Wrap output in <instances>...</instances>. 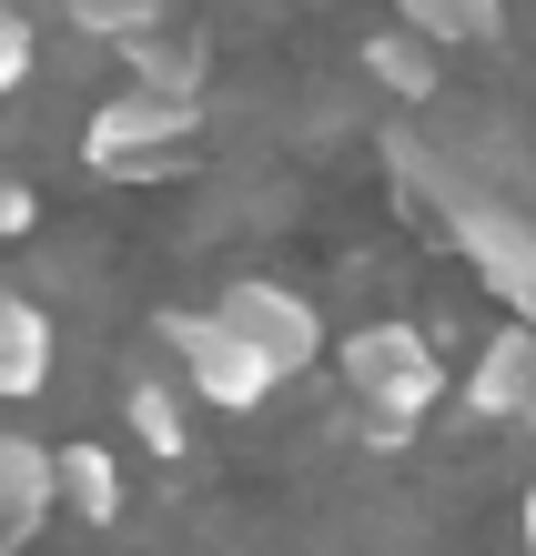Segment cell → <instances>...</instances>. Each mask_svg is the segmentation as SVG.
<instances>
[{"instance_id": "9a60e30c", "label": "cell", "mask_w": 536, "mask_h": 556, "mask_svg": "<svg viewBox=\"0 0 536 556\" xmlns=\"http://www.w3.org/2000/svg\"><path fill=\"white\" fill-rule=\"evenodd\" d=\"M30 223H41V192H30V182L11 173V162H0V243H21Z\"/></svg>"}, {"instance_id": "52a82bcc", "label": "cell", "mask_w": 536, "mask_h": 556, "mask_svg": "<svg viewBox=\"0 0 536 556\" xmlns=\"http://www.w3.org/2000/svg\"><path fill=\"white\" fill-rule=\"evenodd\" d=\"M51 506H61V496H51V455L30 445V435H0V546L30 536Z\"/></svg>"}, {"instance_id": "8fae6325", "label": "cell", "mask_w": 536, "mask_h": 556, "mask_svg": "<svg viewBox=\"0 0 536 556\" xmlns=\"http://www.w3.org/2000/svg\"><path fill=\"white\" fill-rule=\"evenodd\" d=\"M132 81H142V91H183V102H192V91H203V41H192V30H132Z\"/></svg>"}, {"instance_id": "7a4b0ae2", "label": "cell", "mask_w": 536, "mask_h": 556, "mask_svg": "<svg viewBox=\"0 0 536 556\" xmlns=\"http://www.w3.org/2000/svg\"><path fill=\"white\" fill-rule=\"evenodd\" d=\"M345 384H354V405L375 415L385 435H406V425L446 395V365H435V344L415 324H364V334H345Z\"/></svg>"}, {"instance_id": "4fadbf2b", "label": "cell", "mask_w": 536, "mask_h": 556, "mask_svg": "<svg viewBox=\"0 0 536 556\" xmlns=\"http://www.w3.org/2000/svg\"><path fill=\"white\" fill-rule=\"evenodd\" d=\"M122 425H132L152 455H183V445H192V425H183V395H173V384H132V395H122Z\"/></svg>"}, {"instance_id": "9c48e42d", "label": "cell", "mask_w": 536, "mask_h": 556, "mask_svg": "<svg viewBox=\"0 0 536 556\" xmlns=\"http://www.w3.org/2000/svg\"><path fill=\"white\" fill-rule=\"evenodd\" d=\"M51 496L72 506L82 527H112V516H122V466H112L102 445H61L51 455Z\"/></svg>"}, {"instance_id": "30bf717a", "label": "cell", "mask_w": 536, "mask_h": 556, "mask_svg": "<svg viewBox=\"0 0 536 556\" xmlns=\"http://www.w3.org/2000/svg\"><path fill=\"white\" fill-rule=\"evenodd\" d=\"M435 51L446 41H425V30H375V41H364V72H375V91H395V102H425L435 91Z\"/></svg>"}, {"instance_id": "3957f363", "label": "cell", "mask_w": 536, "mask_h": 556, "mask_svg": "<svg viewBox=\"0 0 536 556\" xmlns=\"http://www.w3.org/2000/svg\"><path fill=\"white\" fill-rule=\"evenodd\" d=\"M192 122H203V102H183V91H112L102 112H91V132H82V162L91 173H112V182H142L152 162H173L192 142Z\"/></svg>"}, {"instance_id": "7c38bea8", "label": "cell", "mask_w": 536, "mask_h": 556, "mask_svg": "<svg viewBox=\"0 0 536 556\" xmlns=\"http://www.w3.org/2000/svg\"><path fill=\"white\" fill-rule=\"evenodd\" d=\"M395 21L425 30V41H496L507 30V0H395Z\"/></svg>"}, {"instance_id": "e0dca14e", "label": "cell", "mask_w": 536, "mask_h": 556, "mask_svg": "<svg viewBox=\"0 0 536 556\" xmlns=\"http://www.w3.org/2000/svg\"><path fill=\"white\" fill-rule=\"evenodd\" d=\"M516 527H526V556H536V485H526V516H516Z\"/></svg>"}, {"instance_id": "277c9868", "label": "cell", "mask_w": 536, "mask_h": 556, "mask_svg": "<svg viewBox=\"0 0 536 556\" xmlns=\"http://www.w3.org/2000/svg\"><path fill=\"white\" fill-rule=\"evenodd\" d=\"M152 334L173 344V365L192 375V395H203V405H223V415H253V405H263V395L284 384V375L263 365V354H253L244 334H233L223 314H162Z\"/></svg>"}, {"instance_id": "5b68a950", "label": "cell", "mask_w": 536, "mask_h": 556, "mask_svg": "<svg viewBox=\"0 0 536 556\" xmlns=\"http://www.w3.org/2000/svg\"><path fill=\"white\" fill-rule=\"evenodd\" d=\"M233 334H244L263 365H274L284 384L294 375H314V354H324V314L304 304L294 283H274V274H244V283H223V304H213Z\"/></svg>"}, {"instance_id": "ba28073f", "label": "cell", "mask_w": 536, "mask_h": 556, "mask_svg": "<svg viewBox=\"0 0 536 556\" xmlns=\"http://www.w3.org/2000/svg\"><path fill=\"white\" fill-rule=\"evenodd\" d=\"M41 375H51V324H41V304L0 293V405L41 395Z\"/></svg>"}, {"instance_id": "2e32d148", "label": "cell", "mask_w": 536, "mask_h": 556, "mask_svg": "<svg viewBox=\"0 0 536 556\" xmlns=\"http://www.w3.org/2000/svg\"><path fill=\"white\" fill-rule=\"evenodd\" d=\"M21 81H30V21H21V11H0V102H11Z\"/></svg>"}, {"instance_id": "5bb4252c", "label": "cell", "mask_w": 536, "mask_h": 556, "mask_svg": "<svg viewBox=\"0 0 536 556\" xmlns=\"http://www.w3.org/2000/svg\"><path fill=\"white\" fill-rule=\"evenodd\" d=\"M82 30H102V41H132V30H162V11L173 0H61Z\"/></svg>"}, {"instance_id": "8992f818", "label": "cell", "mask_w": 536, "mask_h": 556, "mask_svg": "<svg viewBox=\"0 0 536 556\" xmlns=\"http://www.w3.org/2000/svg\"><path fill=\"white\" fill-rule=\"evenodd\" d=\"M465 415L536 435V324H507V334H486L476 375H465Z\"/></svg>"}, {"instance_id": "6da1fadb", "label": "cell", "mask_w": 536, "mask_h": 556, "mask_svg": "<svg viewBox=\"0 0 536 556\" xmlns=\"http://www.w3.org/2000/svg\"><path fill=\"white\" fill-rule=\"evenodd\" d=\"M406 173L446 203L456 243L476 253V274H486L496 293H507V314L536 324V213L507 203V192H486V182H465V173H446V152H425V142H406Z\"/></svg>"}]
</instances>
